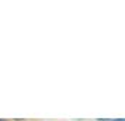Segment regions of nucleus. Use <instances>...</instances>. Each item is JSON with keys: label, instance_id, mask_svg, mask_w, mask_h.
I'll return each instance as SVG.
<instances>
[{"label": "nucleus", "instance_id": "nucleus-1", "mask_svg": "<svg viewBox=\"0 0 125 121\" xmlns=\"http://www.w3.org/2000/svg\"><path fill=\"white\" fill-rule=\"evenodd\" d=\"M111 121H124V118H115V120H111Z\"/></svg>", "mask_w": 125, "mask_h": 121}, {"label": "nucleus", "instance_id": "nucleus-2", "mask_svg": "<svg viewBox=\"0 0 125 121\" xmlns=\"http://www.w3.org/2000/svg\"><path fill=\"white\" fill-rule=\"evenodd\" d=\"M0 121H6V120H1V118H0Z\"/></svg>", "mask_w": 125, "mask_h": 121}]
</instances>
